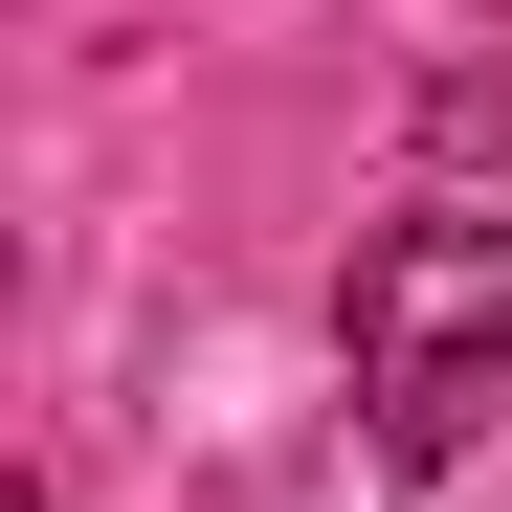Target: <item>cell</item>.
Instances as JSON below:
<instances>
[{
    "instance_id": "cell-1",
    "label": "cell",
    "mask_w": 512,
    "mask_h": 512,
    "mask_svg": "<svg viewBox=\"0 0 512 512\" xmlns=\"http://www.w3.org/2000/svg\"><path fill=\"white\" fill-rule=\"evenodd\" d=\"M334 357H357V423L401 468H468L512 423V223H379L334 290Z\"/></svg>"
},
{
    "instance_id": "cell-2",
    "label": "cell",
    "mask_w": 512,
    "mask_h": 512,
    "mask_svg": "<svg viewBox=\"0 0 512 512\" xmlns=\"http://www.w3.org/2000/svg\"><path fill=\"white\" fill-rule=\"evenodd\" d=\"M23 512H45V490H23Z\"/></svg>"
}]
</instances>
